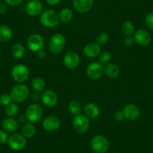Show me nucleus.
Here are the masks:
<instances>
[{"label": "nucleus", "mask_w": 153, "mask_h": 153, "mask_svg": "<svg viewBox=\"0 0 153 153\" xmlns=\"http://www.w3.org/2000/svg\"><path fill=\"white\" fill-rule=\"evenodd\" d=\"M59 14L53 10H47L41 14V23L47 28L55 27L59 24Z\"/></svg>", "instance_id": "f257e3e1"}, {"label": "nucleus", "mask_w": 153, "mask_h": 153, "mask_svg": "<svg viewBox=\"0 0 153 153\" xmlns=\"http://www.w3.org/2000/svg\"><path fill=\"white\" fill-rule=\"evenodd\" d=\"M65 38L61 33H56L53 35L49 42V50L53 54H59L64 50L65 46Z\"/></svg>", "instance_id": "f03ea898"}, {"label": "nucleus", "mask_w": 153, "mask_h": 153, "mask_svg": "<svg viewBox=\"0 0 153 153\" xmlns=\"http://www.w3.org/2000/svg\"><path fill=\"white\" fill-rule=\"evenodd\" d=\"M11 97L13 101L21 103L26 101L29 95V90L27 86L22 83L15 85L11 91Z\"/></svg>", "instance_id": "7ed1b4c3"}, {"label": "nucleus", "mask_w": 153, "mask_h": 153, "mask_svg": "<svg viewBox=\"0 0 153 153\" xmlns=\"http://www.w3.org/2000/svg\"><path fill=\"white\" fill-rule=\"evenodd\" d=\"M91 148L95 153H105L108 150L110 143L103 135H95L91 140Z\"/></svg>", "instance_id": "20e7f679"}, {"label": "nucleus", "mask_w": 153, "mask_h": 153, "mask_svg": "<svg viewBox=\"0 0 153 153\" xmlns=\"http://www.w3.org/2000/svg\"><path fill=\"white\" fill-rule=\"evenodd\" d=\"M43 116V109L38 104H30L26 110V120L30 123H38Z\"/></svg>", "instance_id": "39448f33"}, {"label": "nucleus", "mask_w": 153, "mask_h": 153, "mask_svg": "<svg viewBox=\"0 0 153 153\" xmlns=\"http://www.w3.org/2000/svg\"><path fill=\"white\" fill-rule=\"evenodd\" d=\"M73 127L76 132L84 134L89 128V120L86 115L78 114L74 116L73 119Z\"/></svg>", "instance_id": "423d86ee"}, {"label": "nucleus", "mask_w": 153, "mask_h": 153, "mask_svg": "<svg viewBox=\"0 0 153 153\" xmlns=\"http://www.w3.org/2000/svg\"><path fill=\"white\" fill-rule=\"evenodd\" d=\"M29 76V68L25 65L18 64L14 66L11 70V76L17 83L26 81Z\"/></svg>", "instance_id": "0eeeda50"}, {"label": "nucleus", "mask_w": 153, "mask_h": 153, "mask_svg": "<svg viewBox=\"0 0 153 153\" xmlns=\"http://www.w3.org/2000/svg\"><path fill=\"white\" fill-rule=\"evenodd\" d=\"M104 74V67L99 62H94L89 64L86 69V74L92 80L101 78Z\"/></svg>", "instance_id": "6e6552de"}, {"label": "nucleus", "mask_w": 153, "mask_h": 153, "mask_svg": "<svg viewBox=\"0 0 153 153\" xmlns=\"http://www.w3.org/2000/svg\"><path fill=\"white\" fill-rule=\"evenodd\" d=\"M26 144V140L22 134H14L8 138V146L14 151H20L23 149Z\"/></svg>", "instance_id": "1a4fd4ad"}, {"label": "nucleus", "mask_w": 153, "mask_h": 153, "mask_svg": "<svg viewBox=\"0 0 153 153\" xmlns=\"http://www.w3.org/2000/svg\"><path fill=\"white\" fill-rule=\"evenodd\" d=\"M27 46L29 50L33 52H38L41 50H43L45 46L43 37L38 34H32L28 38Z\"/></svg>", "instance_id": "9d476101"}, {"label": "nucleus", "mask_w": 153, "mask_h": 153, "mask_svg": "<svg viewBox=\"0 0 153 153\" xmlns=\"http://www.w3.org/2000/svg\"><path fill=\"white\" fill-rule=\"evenodd\" d=\"M80 56L76 53L68 51L63 59L64 65L68 69H74L80 65Z\"/></svg>", "instance_id": "9b49d317"}, {"label": "nucleus", "mask_w": 153, "mask_h": 153, "mask_svg": "<svg viewBox=\"0 0 153 153\" xmlns=\"http://www.w3.org/2000/svg\"><path fill=\"white\" fill-rule=\"evenodd\" d=\"M123 112L125 118L127 119L128 120H131V121L137 120L140 117V110L139 107L133 104H126L123 107Z\"/></svg>", "instance_id": "f8f14e48"}, {"label": "nucleus", "mask_w": 153, "mask_h": 153, "mask_svg": "<svg viewBox=\"0 0 153 153\" xmlns=\"http://www.w3.org/2000/svg\"><path fill=\"white\" fill-rule=\"evenodd\" d=\"M134 42L139 45L146 46L151 42L152 37L148 31L145 29H138L134 34Z\"/></svg>", "instance_id": "ddd939ff"}, {"label": "nucleus", "mask_w": 153, "mask_h": 153, "mask_svg": "<svg viewBox=\"0 0 153 153\" xmlns=\"http://www.w3.org/2000/svg\"><path fill=\"white\" fill-rule=\"evenodd\" d=\"M43 5L39 0H31L26 5V12L31 17H36L42 13Z\"/></svg>", "instance_id": "4468645a"}, {"label": "nucleus", "mask_w": 153, "mask_h": 153, "mask_svg": "<svg viewBox=\"0 0 153 153\" xmlns=\"http://www.w3.org/2000/svg\"><path fill=\"white\" fill-rule=\"evenodd\" d=\"M60 125H61V123H60L59 119L54 116L46 117L42 122V126L44 129L50 132L58 130L60 127Z\"/></svg>", "instance_id": "2eb2a0df"}, {"label": "nucleus", "mask_w": 153, "mask_h": 153, "mask_svg": "<svg viewBox=\"0 0 153 153\" xmlns=\"http://www.w3.org/2000/svg\"><path fill=\"white\" fill-rule=\"evenodd\" d=\"M94 5V0H74L73 5L74 9L79 13L89 12Z\"/></svg>", "instance_id": "dca6fc26"}, {"label": "nucleus", "mask_w": 153, "mask_h": 153, "mask_svg": "<svg viewBox=\"0 0 153 153\" xmlns=\"http://www.w3.org/2000/svg\"><path fill=\"white\" fill-rule=\"evenodd\" d=\"M42 101L47 107H53L58 103V96L52 90H45L42 95Z\"/></svg>", "instance_id": "f3484780"}, {"label": "nucleus", "mask_w": 153, "mask_h": 153, "mask_svg": "<svg viewBox=\"0 0 153 153\" xmlns=\"http://www.w3.org/2000/svg\"><path fill=\"white\" fill-rule=\"evenodd\" d=\"M101 48L97 43H89L83 48V54L88 58H95L101 53Z\"/></svg>", "instance_id": "a211bd4d"}, {"label": "nucleus", "mask_w": 153, "mask_h": 153, "mask_svg": "<svg viewBox=\"0 0 153 153\" xmlns=\"http://www.w3.org/2000/svg\"><path fill=\"white\" fill-rule=\"evenodd\" d=\"M84 113L88 118L94 120L99 117V107L94 103H89L84 107Z\"/></svg>", "instance_id": "6ab92c4d"}, {"label": "nucleus", "mask_w": 153, "mask_h": 153, "mask_svg": "<svg viewBox=\"0 0 153 153\" xmlns=\"http://www.w3.org/2000/svg\"><path fill=\"white\" fill-rule=\"evenodd\" d=\"M2 128L8 133H14L18 129L19 125L16 120L13 117H7L2 121Z\"/></svg>", "instance_id": "aec40b11"}, {"label": "nucleus", "mask_w": 153, "mask_h": 153, "mask_svg": "<svg viewBox=\"0 0 153 153\" xmlns=\"http://www.w3.org/2000/svg\"><path fill=\"white\" fill-rule=\"evenodd\" d=\"M13 37V32L11 27L7 25L0 26V41L2 42H8Z\"/></svg>", "instance_id": "412c9836"}, {"label": "nucleus", "mask_w": 153, "mask_h": 153, "mask_svg": "<svg viewBox=\"0 0 153 153\" xmlns=\"http://www.w3.org/2000/svg\"><path fill=\"white\" fill-rule=\"evenodd\" d=\"M104 74L110 78H116L120 74V68L117 65L108 63L104 66Z\"/></svg>", "instance_id": "4be33fe9"}, {"label": "nucleus", "mask_w": 153, "mask_h": 153, "mask_svg": "<svg viewBox=\"0 0 153 153\" xmlns=\"http://www.w3.org/2000/svg\"><path fill=\"white\" fill-rule=\"evenodd\" d=\"M22 134L25 138H28L30 139L35 136V133H36V128H35V126L32 124V123H25L23 125V128H22Z\"/></svg>", "instance_id": "5701e85b"}, {"label": "nucleus", "mask_w": 153, "mask_h": 153, "mask_svg": "<svg viewBox=\"0 0 153 153\" xmlns=\"http://www.w3.org/2000/svg\"><path fill=\"white\" fill-rule=\"evenodd\" d=\"M25 52V48L21 44H14V45L12 46L11 49V55L13 56V57H14L15 59H21L22 57L24 56Z\"/></svg>", "instance_id": "b1692460"}, {"label": "nucleus", "mask_w": 153, "mask_h": 153, "mask_svg": "<svg viewBox=\"0 0 153 153\" xmlns=\"http://www.w3.org/2000/svg\"><path fill=\"white\" fill-rule=\"evenodd\" d=\"M32 87L36 92H43L45 89V82L42 77H35L32 81Z\"/></svg>", "instance_id": "393cba45"}, {"label": "nucleus", "mask_w": 153, "mask_h": 153, "mask_svg": "<svg viewBox=\"0 0 153 153\" xmlns=\"http://www.w3.org/2000/svg\"><path fill=\"white\" fill-rule=\"evenodd\" d=\"M122 32L127 36H131L134 34V26L131 21H125L122 25Z\"/></svg>", "instance_id": "a878e982"}, {"label": "nucleus", "mask_w": 153, "mask_h": 153, "mask_svg": "<svg viewBox=\"0 0 153 153\" xmlns=\"http://www.w3.org/2000/svg\"><path fill=\"white\" fill-rule=\"evenodd\" d=\"M59 16V20L62 23H69L73 18V12L69 8H63L60 11Z\"/></svg>", "instance_id": "bb28decb"}, {"label": "nucleus", "mask_w": 153, "mask_h": 153, "mask_svg": "<svg viewBox=\"0 0 153 153\" xmlns=\"http://www.w3.org/2000/svg\"><path fill=\"white\" fill-rule=\"evenodd\" d=\"M19 111L18 105L16 104V102H11L8 105L5 107V114L8 116V117H14L17 114Z\"/></svg>", "instance_id": "cd10ccee"}, {"label": "nucleus", "mask_w": 153, "mask_h": 153, "mask_svg": "<svg viewBox=\"0 0 153 153\" xmlns=\"http://www.w3.org/2000/svg\"><path fill=\"white\" fill-rule=\"evenodd\" d=\"M81 104H80V102L76 100H74L71 101V102H69L68 104V110L70 112V113L74 115H78L80 114V112H81Z\"/></svg>", "instance_id": "c85d7f7f"}, {"label": "nucleus", "mask_w": 153, "mask_h": 153, "mask_svg": "<svg viewBox=\"0 0 153 153\" xmlns=\"http://www.w3.org/2000/svg\"><path fill=\"white\" fill-rule=\"evenodd\" d=\"M109 41V35L108 34L106 33V32H101L99 35L97 36L96 42L98 45H104L108 42Z\"/></svg>", "instance_id": "c756f323"}, {"label": "nucleus", "mask_w": 153, "mask_h": 153, "mask_svg": "<svg viewBox=\"0 0 153 153\" xmlns=\"http://www.w3.org/2000/svg\"><path fill=\"white\" fill-rule=\"evenodd\" d=\"M111 60V55L108 52H103L98 56V62L101 64H108Z\"/></svg>", "instance_id": "7c9ffc66"}, {"label": "nucleus", "mask_w": 153, "mask_h": 153, "mask_svg": "<svg viewBox=\"0 0 153 153\" xmlns=\"http://www.w3.org/2000/svg\"><path fill=\"white\" fill-rule=\"evenodd\" d=\"M11 102H13V100L10 94L4 93L0 96V104L1 105L6 107L7 105L11 104Z\"/></svg>", "instance_id": "2f4dec72"}, {"label": "nucleus", "mask_w": 153, "mask_h": 153, "mask_svg": "<svg viewBox=\"0 0 153 153\" xmlns=\"http://www.w3.org/2000/svg\"><path fill=\"white\" fill-rule=\"evenodd\" d=\"M145 23L149 29L153 30V12L147 14L145 19Z\"/></svg>", "instance_id": "473e14b6"}, {"label": "nucleus", "mask_w": 153, "mask_h": 153, "mask_svg": "<svg viewBox=\"0 0 153 153\" xmlns=\"http://www.w3.org/2000/svg\"><path fill=\"white\" fill-rule=\"evenodd\" d=\"M8 135L5 131L0 130V143L4 144L8 143Z\"/></svg>", "instance_id": "72a5a7b5"}, {"label": "nucleus", "mask_w": 153, "mask_h": 153, "mask_svg": "<svg viewBox=\"0 0 153 153\" xmlns=\"http://www.w3.org/2000/svg\"><path fill=\"white\" fill-rule=\"evenodd\" d=\"M114 119L118 122L123 121L125 119V116L123 114V110H117V111H116V113H114Z\"/></svg>", "instance_id": "f704fd0d"}, {"label": "nucleus", "mask_w": 153, "mask_h": 153, "mask_svg": "<svg viewBox=\"0 0 153 153\" xmlns=\"http://www.w3.org/2000/svg\"><path fill=\"white\" fill-rule=\"evenodd\" d=\"M5 2L11 6H17L23 2V0H5Z\"/></svg>", "instance_id": "c9c22d12"}, {"label": "nucleus", "mask_w": 153, "mask_h": 153, "mask_svg": "<svg viewBox=\"0 0 153 153\" xmlns=\"http://www.w3.org/2000/svg\"><path fill=\"white\" fill-rule=\"evenodd\" d=\"M134 37L132 38L131 36H127L124 40V44L128 47L132 46L134 43Z\"/></svg>", "instance_id": "e433bc0d"}, {"label": "nucleus", "mask_w": 153, "mask_h": 153, "mask_svg": "<svg viewBox=\"0 0 153 153\" xmlns=\"http://www.w3.org/2000/svg\"><path fill=\"white\" fill-rule=\"evenodd\" d=\"M8 11V6L5 3L0 2V14H5Z\"/></svg>", "instance_id": "4c0bfd02"}, {"label": "nucleus", "mask_w": 153, "mask_h": 153, "mask_svg": "<svg viewBox=\"0 0 153 153\" xmlns=\"http://www.w3.org/2000/svg\"><path fill=\"white\" fill-rule=\"evenodd\" d=\"M32 99L34 101H39L40 100H42V95H39L38 92H35L32 95Z\"/></svg>", "instance_id": "58836bf2"}, {"label": "nucleus", "mask_w": 153, "mask_h": 153, "mask_svg": "<svg viewBox=\"0 0 153 153\" xmlns=\"http://www.w3.org/2000/svg\"><path fill=\"white\" fill-rule=\"evenodd\" d=\"M37 53H38V57L40 59H45L46 58L47 53L45 51H43V50H41V51H39Z\"/></svg>", "instance_id": "ea45409f"}, {"label": "nucleus", "mask_w": 153, "mask_h": 153, "mask_svg": "<svg viewBox=\"0 0 153 153\" xmlns=\"http://www.w3.org/2000/svg\"><path fill=\"white\" fill-rule=\"evenodd\" d=\"M46 2L48 5H51V6H55L61 2V0H46Z\"/></svg>", "instance_id": "a19ab883"}, {"label": "nucleus", "mask_w": 153, "mask_h": 153, "mask_svg": "<svg viewBox=\"0 0 153 153\" xmlns=\"http://www.w3.org/2000/svg\"><path fill=\"white\" fill-rule=\"evenodd\" d=\"M1 54H2V51H1V49H0V56H1Z\"/></svg>", "instance_id": "79ce46f5"}, {"label": "nucleus", "mask_w": 153, "mask_h": 153, "mask_svg": "<svg viewBox=\"0 0 153 153\" xmlns=\"http://www.w3.org/2000/svg\"><path fill=\"white\" fill-rule=\"evenodd\" d=\"M2 2V0H0V2Z\"/></svg>", "instance_id": "37998d69"}, {"label": "nucleus", "mask_w": 153, "mask_h": 153, "mask_svg": "<svg viewBox=\"0 0 153 153\" xmlns=\"http://www.w3.org/2000/svg\"><path fill=\"white\" fill-rule=\"evenodd\" d=\"M152 143H153V138H152Z\"/></svg>", "instance_id": "c03bdc74"}, {"label": "nucleus", "mask_w": 153, "mask_h": 153, "mask_svg": "<svg viewBox=\"0 0 153 153\" xmlns=\"http://www.w3.org/2000/svg\"><path fill=\"white\" fill-rule=\"evenodd\" d=\"M29 1H31V0H29Z\"/></svg>", "instance_id": "a18cd8bd"}]
</instances>
